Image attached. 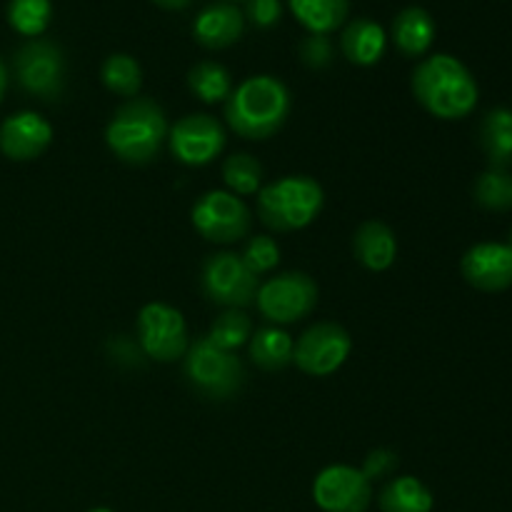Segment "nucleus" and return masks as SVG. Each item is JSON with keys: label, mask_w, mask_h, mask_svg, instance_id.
<instances>
[{"label": "nucleus", "mask_w": 512, "mask_h": 512, "mask_svg": "<svg viewBox=\"0 0 512 512\" xmlns=\"http://www.w3.org/2000/svg\"><path fill=\"white\" fill-rule=\"evenodd\" d=\"M410 90L415 100L440 120L468 118L480 98L478 80L468 65L448 53H435L420 60L410 75Z\"/></svg>", "instance_id": "nucleus-1"}, {"label": "nucleus", "mask_w": 512, "mask_h": 512, "mask_svg": "<svg viewBox=\"0 0 512 512\" xmlns=\"http://www.w3.org/2000/svg\"><path fill=\"white\" fill-rule=\"evenodd\" d=\"M293 98L275 75H253L235 85L225 100V123L245 140H268L288 120Z\"/></svg>", "instance_id": "nucleus-2"}, {"label": "nucleus", "mask_w": 512, "mask_h": 512, "mask_svg": "<svg viewBox=\"0 0 512 512\" xmlns=\"http://www.w3.org/2000/svg\"><path fill=\"white\" fill-rule=\"evenodd\" d=\"M168 115L155 100L130 98L105 125V145L128 165H148L168 140Z\"/></svg>", "instance_id": "nucleus-3"}, {"label": "nucleus", "mask_w": 512, "mask_h": 512, "mask_svg": "<svg viewBox=\"0 0 512 512\" xmlns=\"http://www.w3.org/2000/svg\"><path fill=\"white\" fill-rule=\"evenodd\" d=\"M325 205L320 183L310 175H285L263 185L258 193V218L273 233H293L313 223Z\"/></svg>", "instance_id": "nucleus-4"}, {"label": "nucleus", "mask_w": 512, "mask_h": 512, "mask_svg": "<svg viewBox=\"0 0 512 512\" xmlns=\"http://www.w3.org/2000/svg\"><path fill=\"white\" fill-rule=\"evenodd\" d=\"M183 375L193 393L213 403L235 398L245 383L243 360L220 350L208 338H198L188 345V353L183 355Z\"/></svg>", "instance_id": "nucleus-5"}, {"label": "nucleus", "mask_w": 512, "mask_h": 512, "mask_svg": "<svg viewBox=\"0 0 512 512\" xmlns=\"http://www.w3.org/2000/svg\"><path fill=\"white\" fill-rule=\"evenodd\" d=\"M13 75L23 93L43 103H58L68 83V63H65L63 48L45 38L25 40L13 55Z\"/></svg>", "instance_id": "nucleus-6"}, {"label": "nucleus", "mask_w": 512, "mask_h": 512, "mask_svg": "<svg viewBox=\"0 0 512 512\" xmlns=\"http://www.w3.org/2000/svg\"><path fill=\"white\" fill-rule=\"evenodd\" d=\"M255 305L270 325L300 323L318 305V285L303 270H290L260 285Z\"/></svg>", "instance_id": "nucleus-7"}, {"label": "nucleus", "mask_w": 512, "mask_h": 512, "mask_svg": "<svg viewBox=\"0 0 512 512\" xmlns=\"http://www.w3.org/2000/svg\"><path fill=\"white\" fill-rule=\"evenodd\" d=\"M190 223L198 230L200 238L218 245L238 243L248 238L253 228V213L238 195L228 190H208L195 200L190 210Z\"/></svg>", "instance_id": "nucleus-8"}, {"label": "nucleus", "mask_w": 512, "mask_h": 512, "mask_svg": "<svg viewBox=\"0 0 512 512\" xmlns=\"http://www.w3.org/2000/svg\"><path fill=\"white\" fill-rule=\"evenodd\" d=\"M138 345L155 363H175L188 353V323L183 313L168 303H148L140 308L135 325Z\"/></svg>", "instance_id": "nucleus-9"}, {"label": "nucleus", "mask_w": 512, "mask_h": 512, "mask_svg": "<svg viewBox=\"0 0 512 512\" xmlns=\"http://www.w3.org/2000/svg\"><path fill=\"white\" fill-rule=\"evenodd\" d=\"M200 288L205 298L220 308L245 310L255 303L260 280L245 268L240 255L223 250L205 258L203 270H200Z\"/></svg>", "instance_id": "nucleus-10"}, {"label": "nucleus", "mask_w": 512, "mask_h": 512, "mask_svg": "<svg viewBox=\"0 0 512 512\" xmlns=\"http://www.w3.org/2000/svg\"><path fill=\"white\" fill-rule=\"evenodd\" d=\"M353 350V338L338 323H315L298 338L293 363L310 378H328L345 365Z\"/></svg>", "instance_id": "nucleus-11"}, {"label": "nucleus", "mask_w": 512, "mask_h": 512, "mask_svg": "<svg viewBox=\"0 0 512 512\" xmlns=\"http://www.w3.org/2000/svg\"><path fill=\"white\" fill-rule=\"evenodd\" d=\"M225 128L208 113H193L180 118L168 130V148L178 163L188 168H203L213 163L225 148Z\"/></svg>", "instance_id": "nucleus-12"}, {"label": "nucleus", "mask_w": 512, "mask_h": 512, "mask_svg": "<svg viewBox=\"0 0 512 512\" xmlns=\"http://www.w3.org/2000/svg\"><path fill=\"white\" fill-rule=\"evenodd\" d=\"M313 500L323 512H368L373 483L355 465H328L315 475Z\"/></svg>", "instance_id": "nucleus-13"}, {"label": "nucleus", "mask_w": 512, "mask_h": 512, "mask_svg": "<svg viewBox=\"0 0 512 512\" xmlns=\"http://www.w3.org/2000/svg\"><path fill=\"white\" fill-rule=\"evenodd\" d=\"M460 273L475 290L503 293L512 285V245L495 240L475 243L460 260Z\"/></svg>", "instance_id": "nucleus-14"}, {"label": "nucleus", "mask_w": 512, "mask_h": 512, "mask_svg": "<svg viewBox=\"0 0 512 512\" xmlns=\"http://www.w3.org/2000/svg\"><path fill=\"white\" fill-rule=\"evenodd\" d=\"M53 143V125L35 110H20L0 123V153L15 163L40 158Z\"/></svg>", "instance_id": "nucleus-15"}, {"label": "nucleus", "mask_w": 512, "mask_h": 512, "mask_svg": "<svg viewBox=\"0 0 512 512\" xmlns=\"http://www.w3.org/2000/svg\"><path fill=\"white\" fill-rule=\"evenodd\" d=\"M245 33V15L235 3H210L195 15L193 38L205 50H225L238 43Z\"/></svg>", "instance_id": "nucleus-16"}, {"label": "nucleus", "mask_w": 512, "mask_h": 512, "mask_svg": "<svg viewBox=\"0 0 512 512\" xmlns=\"http://www.w3.org/2000/svg\"><path fill=\"white\" fill-rule=\"evenodd\" d=\"M385 50H388V33L383 25L370 18H355L345 23L340 33V53L348 63L370 68L383 60Z\"/></svg>", "instance_id": "nucleus-17"}, {"label": "nucleus", "mask_w": 512, "mask_h": 512, "mask_svg": "<svg viewBox=\"0 0 512 512\" xmlns=\"http://www.w3.org/2000/svg\"><path fill=\"white\" fill-rule=\"evenodd\" d=\"M353 255L363 268L385 273L398 258V238L393 228L380 220H365L353 233Z\"/></svg>", "instance_id": "nucleus-18"}, {"label": "nucleus", "mask_w": 512, "mask_h": 512, "mask_svg": "<svg viewBox=\"0 0 512 512\" xmlns=\"http://www.w3.org/2000/svg\"><path fill=\"white\" fill-rule=\"evenodd\" d=\"M435 33L438 28H435L433 15L420 5L403 8L390 25V38L405 58H423L433 48Z\"/></svg>", "instance_id": "nucleus-19"}, {"label": "nucleus", "mask_w": 512, "mask_h": 512, "mask_svg": "<svg viewBox=\"0 0 512 512\" xmlns=\"http://www.w3.org/2000/svg\"><path fill=\"white\" fill-rule=\"evenodd\" d=\"M295 340L280 325H263L248 340V355L265 373H278L293 363Z\"/></svg>", "instance_id": "nucleus-20"}, {"label": "nucleus", "mask_w": 512, "mask_h": 512, "mask_svg": "<svg viewBox=\"0 0 512 512\" xmlns=\"http://www.w3.org/2000/svg\"><path fill=\"white\" fill-rule=\"evenodd\" d=\"M480 148L488 158L490 168L508 170L512 165V110L493 108L485 113L478 130Z\"/></svg>", "instance_id": "nucleus-21"}, {"label": "nucleus", "mask_w": 512, "mask_h": 512, "mask_svg": "<svg viewBox=\"0 0 512 512\" xmlns=\"http://www.w3.org/2000/svg\"><path fill=\"white\" fill-rule=\"evenodd\" d=\"M288 8L310 35H330L348 20L350 0H288Z\"/></svg>", "instance_id": "nucleus-22"}, {"label": "nucleus", "mask_w": 512, "mask_h": 512, "mask_svg": "<svg viewBox=\"0 0 512 512\" xmlns=\"http://www.w3.org/2000/svg\"><path fill=\"white\" fill-rule=\"evenodd\" d=\"M380 512H433L435 498L428 485L413 475H398L378 495Z\"/></svg>", "instance_id": "nucleus-23"}, {"label": "nucleus", "mask_w": 512, "mask_h": 512, "mask_svg": "<svg viewBox=\"0 0 512 512\" xmlns=\"http://www.w3.org/2000/svg\"><path fill=\"white\" fill-rule=\"evenodd\" d=\"M188 88L203 103L215 105L225 103L233 93V75L225 65L215 63V60H203V63H195L188 70Z\"/></svg>", "instance_id": "nucleus-24"}, {"label": "nucleus", "mask_w": 512, "mask_h": 512, "mask_svg": "<svg viewBox=\"0 0 512 512\" xmlns=\"http://www.w3.org/2000/svg\"><path fill=\"white\" fill-rule=\"evenodd\" d=\"M100 80L110 93L120 95V98H138L140 88H143V68L133 55L113 53L105 58L103 68H100Z\"/></svg>", "instance_id": "nucleus-25"}, {"label": "nucleus", "mask_w": 512, "mask_h": 512, "mask_svg": "<svg viewBox=\"0 0 512 512\" xmlns=\"http://www.w3.org/2000/svg\"><path fill=\"white\" fill-rule=\"evenodd\" d=\"M5 18L23 38H40L53 20V0H8Z\"/></svg>", "instance_id": "nucleus-26"}, {"label": "nucleus", "mask_w": 512, "mask_h": 512, "mask_svg": "<svg viewBox=\"0 0 512 512\" xmlns=\"http://www.w3.org/2000/svg\"><path fill=\"white\" fill-rule=\"evenodd\" d=\"M250 335H253V320L248 318L245 310H223L218 318L210 325L208 335L205 338L213 345H218L220 350H228V353H235L243 345H248Z\"/></svg>", "instance_id": "nucleus-27"}, {"label": "nucleus", "mask_w": 512, "mask_h": 512, "mask_svg": "<svg viewBox=\"0 0 512 512\" xmlns=\"http://www.w3.org/2000/svg\"><path fill=\"white\" fill-rule=\"evenodd\" d=\"M223 183L233 195H255L263 188V165L250 153H233L223 163Z\"/></svg>", "instance_id": "nucleus-28"}, {"label": "nucleus", "mask_w": 512, "mask_h": 512, "mask_svg": "<svg viewBox=\"0 0 512 512\" xmlns=\"http://www.w3.org/2000/svg\"><path fill=\"white\" fill-rule=\"evenodd\" d=\"M475 203L483 210H493V213H505L512 210V175L510 170L490 168L475 180Z\"/></svg>", "instance_id": "nucleus-29"}, {"label": "nucleus", "mask_w": 512, "mask_h": 512, "mask_svg": "<svg viewBox=\"0 0 512 512\" xmlns=\"http://www.w3.org/2000/svg\"><path fill=\"white\" fill-rule=\"evenodd\" d=\"M240 258H243L245 268L260 278V275L278 268L280 248L278 243H275V238H270V235H253V238H248V243H245Z\"/></svg>", "instance_id": "nucleus-30"}, {"label": "nucleus", "mask_w": 512, "mask_h": 512, "mask_svg": "<svg viewBox=\"0 0 512 512\" xmlns=\"http://www.w3.org/2000/svg\"><path fill=\"white\" fill-rule=\"evenodd\" d=\"M298 53H300V60H303V65H308L310 70H325L330 63H333L335 48L330 35H308V38L300 43Z\"/></svg>", "instance_id": "nucleus-31"}, {"label": "nucleus", "mask_w": 512, "mask_h": 512, "mask_svg": "<svg viewBox=\"0 0 512 512\" xmlns=\"http://www.w3.org/2000/svg\"><path fill=\"white\" fill-rule=\"evenodd\" d=\"M243 15L245 23L255 25L260 30H270L283 18V3L280 0H248Z\"/></svg>", "instance_id": "nucleus-32"}, {"label": "nucleus", "mask_w": 512, "mask_h": 512, "mask_svg": "<svg viewBox=\"0 0 512 512\" xmlns=\"http://www.w3.org/2000/svg\"><path fill=\"white\" fill-rule=\"evenodd\" d=\"M398 465H400V460H398V453H395V450L375 448L365 455V463L360 470H363V475L370 480V483H375V480H385V478H390V475H395Z\"/></svg>", "instance_id": "nucleus-33"}, {"label": "nucleus", "mask_w": 512, "mask_h": 512, "mask_svg": "<svg viewBox=\"0 0 512 512\" xmlns=\"http://www.w3.org/2000/svg\"><path fill=\"white\" fill-rule=\"evenodd\" d=\"M153 3L163 10H183V8H188L193 0H153Z\"/></svg>", "instance_id": "nucleus-34"}, {"label": "nucleus", "mask_w": 512, "mask_h": 512, "mask_svg": "<svg viewBox=\"0 0 512 512\" xmlns=\"http://www.w3.org/2000/svg\"><path fill=\"white\" fill-rule=\"evenodd\" d=\"M5 90H8V68H5V63L0 60V103H3Z\"/></svg>", "instance_id": "nucleus-35"}, {"label": "nucleus", "mask_w": 512, "mask_h": 512, "mask_svg": "<svg viewBox=\"0 0 512 512\" xmlns=\"http://www.w3.org/2000/svg\"><path fill=\"white\" fill-rule=\"evenodd\" d=\"M88 512H115V510H110V508H90Z\"/></svg>", "instance_id": "nucleus-36"}, {"label": "nucleus", "mask_w": 512, "mask_h": 512, "mask_svg": "<svg viewBox=\"0 0 512 512\" xmlns=\"http://www.w3.org/2000/svg\"><path fill=\"white\" fill-rule=\"evenodd\" d=\"M508 245H512V230H510V240H508Z\"/></svg>", "instance_id": "nucleus-37"}, {"label": "nucleus", "mask_w": 512, "mask_h": 512, "mask_svg": "<svg viewBox=\"0 0 512 512\" xmlns=\"http://www.w3.org/2000/svg\"><path fill=\"white\" fill-rule=\"evenodd\" d=\"M228 3H235V0H228Z\"/></svg>", "instance_id": "nucleus-38"}]
</instances>
